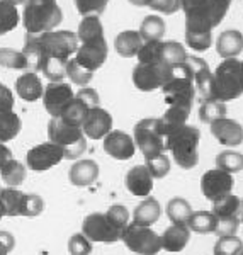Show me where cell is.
<instances>
[{
    "label": "cell",
    "instance_id": "1",
    "mask_svg": "<svg viewBox=\"0 0 243 255\" xmlns=\"http://www.w3.org/2000/svg\"><path fill=\"white\" fill-rule=\"evenodd\" d=\"M78 49V38L72 31H48L41 34H27L22 53L29 63V72L38 73L44 60H70Z\"/></svg>",
    "mask_w": 243,
    "mask_h": 255
},
{
    "label": "cell",
    "instance_id": "2",
    "mask_svg": "<svg viewBox=\"0 0 243 255\" xmlns=\"http://www.w3.org/2000/svg\"><path fill=\"white\" fill-rule=\"evenodd\" d=\"M167 138V150L172 153L175 163L184 170H191L199 162V139L201 133L196 126L184 125L180 128L168 131Z\"/></svg>",
    "mask_w": 243,
    "mask_h": 255
},
{
    "label": "cell",
    "instance_id": "3",
    "mask_svg": "<svg viewBox=\"0 0 243 255\" xmlns=\"http://www.w3.org/2000/svg\"><path fill=\"white\" fill-rule=\"evenodd\" d=\"M63 19V12L56 0H26L22 22L27 34L55 31Z\"/></svg>",
    "mask_w": 243,
    "mask_h": 255
},
{
    "label": "cell",
    "instance_id": "4",
    "mask_svg": "<svg viewBox=\"0 0 243 255\" xmlns=\"http://www.w3.org/2000/svg\"><path fill=\"white\" fill-rule=\"evenodd\" d=\"M233 0H201L197 5L185 9V31L213 32L225 19Z\"/></svg>",
    "mask_w": 243,
    "mask_h": 255
},
{
    "label": "cell",
    "instance_id": "5",
    "mask_svg": "<svg viewBox=\"0 0 243 255\" xmlns=\"http://www.w3.org/2000/svg\"><path fill=\"white\" fill-rule=\"evenodd\" d=\"M240 96H243L242 61L237 58L223 60L213 73V99L228 102Z\"/></svg>",
    "mask_w": 243,
    "mask_h": 255
},
{
    "label": "cell",
    "instance_id": "6",
    "mask_svg": "<svg viewBox=\"0 0 243 255\" xmlns=\"http://www.w3.org/2000/svg\"><path fill=\"white\" fill-rule=\"evenodd\" d=\"M48 136L49 141L63 150L65 158L68 160L80 158L87 150V136L82 128L68 125L61 118H51L48 125Z\"/></svg>",
    "mask_w": 243,
    "mask_h": 255
},
{
    "label": "cell",
    "instance_id": "7",
    "mask_svg": "<svg viewBox=\"0 0 243 255\" xmlns=\"http://www.w3.org/2000/svg\"><path fill=\"white\" fill-rule=\"evenodd\" d=\"M133 139L145 158L165 153L167 150L165 131L160 118H146L138 121L133 129Z\"/></svg>",
    "mask_w": 243,
    "mask_h": 255
},
{
    "label": "cell",
    "instance_id": "8",
    "mask_svg": "<svg viewBox=\"0 0 243 255\" xmlns=\"http://www.w3.org/2000/svg\"><path fill=\"white\" fill-rule=\"evenodd\" d=\"M175 70H172L163 61H146L139 63L133 68V84L141 92L162 89L168 80L174 77Z\"/></svg>",
    "mask_w": 243,
    "mask_h": 255
},
{
    "label": "cell",
    "instance_id": "9",
    "mask_svg": "<svg viewBox=\"0 0 243 255\" xmlns=\"http://www.w3.org/2000/svg\"><path fill=\"white\" fill-rule=\"evenodd\" d=\"M121 242L131 252L138 255H156L162 250L160 235L151 226L129 223L121 237Z\"/></svg>",
    "mask_w": 243,
    "mask_h": 255
},
{
    "label": "cell",
    "instance_id": "10",
    "mask_svg": "<svg viewBox=\"0 0 243 255\" xmlns=\"http://www.w3.org/2000/svg\"><path fill=\"white\" fill-rule=\"evenodd\" d=\"M82 233L90 242H101V244H114L121 240V232L111 223L106 213H92L85 216L82 221Z\"/></svg>",
    "mask_w": 243,
    "mask_h": 255
},
{
    "label": "cell",
    "instance_id": "11",
    "mask_svg": "<svg viewBox=\"0 0 243 255\" xmlns=\"http://www.w3.org/2000/svg\"><path fill=\"white\" fill-rule=\"evenodd\" d=\"M163 97L168 106H185V108H192L196 96V87L192 80L185 75L184 72L177 70L170 80L162 87Z\"/></svg>",
    "mask_w": 243,
    "mask_h": 255
},
{
    "label": "cell",
    "instance_id": "12",
    "mask_svg": "<svg viewBox=\"0 0 243 255\" xmlns=\"http://www.w3.org/2000/svg\"><path fill=\"white\" fill-rule=\"evenodd\" d=\"M180 72H184L192 80L196 92H199L203 101L204 99H213V72L209 70V65L203 58L187 56Z\"/></svg>",
    "mask_w": 243,
    "mask_h": 255
},
{
    "label": "cell",
    "instance_id": "13",
    "mask_svg": "<svg viewBox=\"0 0 243 255\" xmlns=\"http://www.w3.org/2000/svg\"><path fill=\"white\" fill-rule=\"evenodd\" d=\"M65 158L63 150L51 141L41 143V145L32 146L26 155V163L31 170L34 172H44L51 167L58 165L61 160Z\"/></svg>",
    "mask_w": 243,
    "mask_h": 255
},
{
    "label": "cell",
    "instance_id": "14",
    "mask_svg": "<svg viewBox=\"0 0 243 255\" xmlns=\"http://www.w3.org/2000/svg\"><path fill=\"white\" fill-rule=\"evenodd\" d=\"M235 179L232 174L221 170V168H213L208 170L201 177V192L206 199L214 203L216 199L223 197L233 191Z\"/></svg>",
    "mask_w": 243,
    "mask_h": 255
},
{
    "label": "cell",
    "instance_id": "15",
    "mask_svg": "<svg viewBox=\"0 0 243 255\" xmlns=\"http://www.w3.org/2000/svg\"><path fill=\"white\" fill-rule=\"evenodd\" d=\"M73 97H75V94H73V89L70 84H65V82H49L43 92L44 109L48 111L51 118H60L61 111L65 109V106Z\"/></svg>",
    "mask_w": 243,
    "mask_h": 255
},
{
    "label": "cell",
    "instance_id": "16",
    "mask_svg": "<svg viewBox=\"0 0 243 255\" xmlns=\"http://www.w3.org/2000/svg\"><path fill=\"white\" fill-rule=\"evenodd\" d=\"M107 41L106 38L97 39V41H89V43H82L78 46L75 53V60L82 65L84 68L96 72L106 63L107 60Z\"/></svg>",
    "mask_w": 243,
    "mask_h": 255
},
{
    "label": "cell",
    "instance_id": "17",
    "mask_svg": "<svg viewBox=\"0 0 243 255\" xmlns=\"http://www.w3.org/2000/svg\"><path fill=\"white\" fill-rule=\"evenodd\" d=\"M104 151L116 160H129L136 153V145L133 136L124 131L113 129L104 136Z\"/></svg>",
    "mask_w": 243,
    "mask_h": 255
},
{
    "label": "cell",
    "instance_id": "18",
    "mask_svg": "<svg viewBox=\"0 0 243 255\" xmlns=\"http://www.w3.org/2000/svg\"><path fill=\"white\" fill-rule=\"evenodd\" d=\"M82 131L90 139H104L106 134L113 131V116L101 106L92 108L82 125Z\"/></svg>",
    "mask_w": 243,
    "mask_h": 255
},
{
    "label": "cell",
    "instance_id": "19",
    "mask_svg": "<svg viewBox=\"0 0 243 255\" xmlns=\"http://www.w3.org/2000/svg\"><path fill=\"white\" fill-rule=\"evenodd\" d=\"M213 136L225 146H238L243 143V126L235 119L221 118L211 123Z\"/></svg>",
    "mask_w": 243,
    "mask_h": 255
},
{
    "label": "cell",
    "instance_id": "20",
    "mask_svg": "<svg viewBox=\"0 0 243 255\" xmlns=\"http://www.w3.org/2000/svg\"><path fill=\"white\" fill-rule=\"evenodd\" d=\"M153 175L146 165H134L126 174V187L127 191L136 197H148L153 191Z\"/></svg>",
    "mask_w": 243,
    "mask_h": 255
},
{
    "label": "cell",
    "instance_id": "21",
    "mask_svg": "<svg viewBox=\"0 0 243 255\" xmlns=\"http://www.w3.org/2000/svg\"><path fill=\"white\" fill-rule=\"evenodd\" d=\"M191 240V230L187 225H174L172 223L168 228L160 235V242H162V250L165 252H182L185 245Z\"/></svg>",
    "mask_w": 243,
    "mask_h": 255
},
{
    "label": "cell",
    "instance_id": "22",
    "mask_svg": "<svg viewBox=\"0 0 243 255\" xmlns=\"http://www.w3.org/2000/svg\"><path fill=\"white\" fill-rule=\"evenodd\" d=\"M99 177V165L94 160H78L68 170V179L77 187L92 186Z\"/></svg>",
    "mask_w": 243,
    "mask_h": 255
},
{
    "label": "cell",
    "instance_id": "23",
    "mask_svg": "<svg viewBox=\"0 0 243 255\" xmlns=\"http://www.w3.org/2000/svg\"><path fill=\"white\" fill-rule=\"evenodd\" d=\"M15 92L26 102H34L43 97V84L34 72H26L15 80Z\"/></svg>",
    "mask_w": 243,
    "mask_h": 255
},
{
    "label": "cell",
    "instance_id": "24",
    "mask_svg": "<svg viewBox=\"0 0 243 255\" xmlns=\"http://www.w3.org/2000/svg\"><path fill=\"white\" fill-rule=\"evenodd\" d=\"M216 51L223 60L237 58L243 51V34L237 29L223 31L216 41Z\"/></svg>",
    "mask_w": 243,
    "mask_h": 255
},
{
    "label": "cell",
    "instance_id": "25",
    "mask_svg": "<svg viewBox=\"0 0 243 255\" xmlns=\"http://www.w3.org/2000/svg\"><path fill=\"white\" fill-rule=\"evenodd\" d=\"M141 46H143L141 36H139L138 31H133V29L119 32L116 36V41H114V49H116L118 55L122 56V58H133V56H138Z\"/></svg>",
    "mask_w": 243,
    "mask_h": 255
},
{
    "label": "cell",
    "instance_id": "26",
    "mask_svg": "<svg viewBox=\"0 0 243 255\" xmlns=\"http://www.w3.org/2000/svg\"><path fill=\"white\" fill-rule=\"evenodd\" d=\"M160 215H162V208L160 203L155 197H145L141 203L134 208L133 213V223L141 225V226H151L158 221Z\"/></svg>",
    "mask_w": 243,
    "mask_h": 255
},
{
    "label": "cell",
    "instance_id": "27",
    "mask_svg": "<svg viewBox=\"0 0 243 255\" xmlns=\"http://www.w3.org/2000/svg\"><path fill=\"white\" fill-rule=\"evenodd\" d=\"M187 56L185 48L177 41H160V60L175 72L184 67Z\"/></svg>",
    "mask_w": 243,
    "mask_h": 255
},
{
    "label": "cell",
    "instance_id": "28",
    "mask_svg": "<svg viewBox=\"0 0 243 255\" xmlns=\"http://www.w3.org/2000/svg\"><path fill=\"white\" fill-rule=\"evenodd\" d=\"M167 26L165 20L160 15H146L143 19L141 26H139V36H141L143 43H151V41H162L165 36Z\"/></svg>",
    "mask_w": 243,
    "mask_h": 255
},
{
    "label": "cell",
    "instance_id": "29",
    "mask_svg": "<svg viewBox=\"0 0 243 255\" xmlns=\"http://www.w3.org/2000/svg\"><path fill=\"white\" fill-rule=\"evenodd\" d=\"M77 38L80 43H89V41L104 38V27H102L101 17L99 15H85L82 22L78 24Z\"/></svg>",
    "mask_w": 243,
    "mask_h": 255
},
{
    "label": "cell",
    "instance_id": "30",
    "mask_svg": "<svg viewBox=\"0 0 243 255\" xmlns=\"http://www.w3.org/2000/svg\"><path fill=\"white\" fill-rule=\"evenodd\" d=\"M89 111H90L89 106L85 104L82 99H78L75 96L67 106H65V109L61 111L60 118L63 119L65 123H68V125L82 128V125H84V121H85V118H87V114H89Z\"/></svg>",
    "mask_w": 243,
    "mask_h": 255
},
{
    "label": "cell",
    "instance_id": "31",
    "mask_svg": "<svg viewBox=\"0 0 243 255\" xmlns=\"http://www.w3.org/2000/svg\"><path fill=\"white\" fill-rule=\"evenodd\" d=\"M191 109L192 108H185V106H168L165 114L160 118L165 134L168 133V131L175 129V128H180V126L187 125V119H189V114H191Z\"/></svg>",
    "mask_w": 243,
    "mask_h": 255
},
{
    "label": "cell",
    "instance_id": "32",
    "mask_svg": "<svg viewBox=\"0 0 243 255\" xmlns=\"http://www.w3.org/2000/svg\"><path fill=\"white\" fill-rule=\"evenodd\" d=\"M240 209H242V199L238 196H235L233 192H230V194L214 201L211 213L216 218H230V216L240 215Z\"/></svg>",
    "mask_w": 243,
    "mask_h": 255
},
{
    "label": "cell",
    "instance_id": "33",
    "mask_svg": "<svg viewBox=\"0 0 243 255\" xmlns=\"http://www.w3.org/2000/svg\"><path fill=\"white\" fill-rule=\"evenodd\" d=\"M22 123L14 111H2L0 113V143H7L19 134Z\"/></svg>",
    "mask_w": 243,
    "mask_h": 255
},
{
    "label": "cell",
    "instance_id": "34",
    "mask_svg": "<svg viewBox=\"0 0 243 255\" xmlns=\"http://www.w3.org/2000/svg\"><path fill=\"white\" fill-rule=\"evenodd\" d=\"M187 226L191 232L197 233V235H209V233H214L216 216L211 211H192Z\"/></svg>",
    "mask_w": 243,
    "mask_h": 255
},
{
    "label": "cell",
    "instance_id": "35",
    "mask_svg": "<svg viewBox=\"0 0 243 255\" xmlns=\"http://www.w3.org/2000/svg\"><path fill=\"white\" fill-rule=\"evenodd\" d=\"M24 192L17 187H5L0 189V203H2L5 216H20V204H22Z\"/></svg>",
    "mask_w": 243,
    "mask_h": 255
},
{
    "label": "cell",
    "instance_id": "36",
    "mask_svg": "<svg viewBox=\"0 0 243 255\" xmlns=\"http://www.w3.org/2000/svg\"><path fill=\"white\" fill-rule=\"evenodd\" d=\"M192 215V208L184 197H174L167 204V216L174 225H187Z\"/></svg>",
    "mask_w": 243,
    "mask_h": 255
},
{
    "label": "cell",
    "instance_id": "37",
    "mask_svg": "<svg viewBox=\"0 0 243 255\" xmlns=\"http://www.w3.org/2000/svg\"><path fill=\"white\" fill-rule=\"evenodd\" d=\"M0 177L9 187H17L26 179V167L15 158H10L2 168H0Z\"/></svg>",
    "mask_w": 243,
    "mask_h": 255
},
{
    "label": "cell",
    "instance_id": "38",
    "mask_svg": "<svg viewBox=\"0 0 243 255\" xmlns=\"http://www.w3.org/2000/svg\"><path fill=\"white\" fill-rule=\"evenodd\" d=\"M199 118L208 125H211L216 119L226 118V102H221L218 99H204L199 108Z\"/></svg>",
    "mask_w": 243,
    "mask_h": 255
},
{
    "label": "cell",
    "instance_id": "39",
    "mask_svg": "<svg viewBox=\"0 0 243 255\" xmlns=\"http://www.w3.org/2000/svg\"><path fill=\"white\" fill-rule=\"evenodd\" d=\"M0 67L10 70H29V63L22 51L10 48H0Z\"/></svg>",
    "mask_w": 243,
    "mask_h": 255
},
{
    "label": "cell",
    "instance_id": "40",
    "mask_svg": "<svg viewBox=\"0 0 243 255\" xmlns=\"http://www.w3.org/2000/svg\"><path fill=\"white\" fill-rule=\"evenodd\" d=\"M216 168L228 172V174H237L243 170V155L238 151H221L216 157Z\"/></svg>",
    "mask_w": 243,
    "mask_h": 255
},
{
    "label": "cell",
    "instance_id": "41",
    "mask_svg": "<svg viewBox=\"0 0 243 255\" xmlns=\"http://www.w3.org/2000/svg\"><path fill=\"white\" fill-rule=\"evenodd\" d=\"M67 61L68 60L48 58V60H44L39 72L43 73L49 82H61L67 77Z\"/></svg>",
    "mask_w": 243,
    "mask_h": 255
},
{
    "label": "cell",
    "instance_id": "42",
    "mask_svg": "<svg viewBox=\"0 0 243 255\" xmlns=\"http://www.w3.org/2000/svg\"><path fill=\"white\" fill-rule=\"evenodd\" d=\"M67 77L72 84L78 85V87H87L89 82L92 80V77H94V72L84 68L75 58H70L67 61Z\"/></svg>",
    "mask_w": 243,
    "mask_h": 255
},
{
    "label": "cell",
    "instance_id": "43",
    "mask_svg": "<svg viewBox=\"0 0 243 255\" xmlns=\"http://www.w3.org/2000/svg\"><path fill=\"white\" fill-rule=\"evenodd\" d=\"M19 24V10L15 5L0 2V36L15 29Z\"/></svg>",
    "mask_w": 243,
    "mask_h": 255
},
{
    "label": "cell",
    "instance_id": "44",
    "mask_svg": "<svg viewBox=\"0 0 243 255\" xmlns=\"http://www.w3.org/2000/svg\"><path fill=\"white\" fill-rule=\"evenodd\" d=\"M243 250V242L237 235L218 237L214 244V255H240Z\"/></svg>",
    "mask_w": 243,
    "mask_h": 255
},
{
    "label": "cell",
    "instance_id": "45",
    "mask_svg": "<svg viewBox=\"0 0 243 255\" xmlns=\"http://www.w3.org/2000/svg\"><path fill=\"white\" fill-rule=\"evenodd\" d=\"M145 165L153 175V179H163L170 172V158L165 153L155 155V157L145 158Z\"/></svg>",
    "mask_w": 243,
    "mask_h": 255
},
{
    "label": "cell",
    "instance_id": "46",
    "mask_svg": "<svg viewBox=\"0 0 243 255\" xmlns=\"http://www.w3.org/2000/svg\"><path fill=\"white\" fill-rule=\"evenodd\" d=\"M185 43L189 48L196 51H206L213 44V32H201V31H185Z\"/></svg>",
    "mask_w": 243,
    "mask_h": 255
},
{
    "label": "cell",
    "instance_id": "47",
    "mask_svg": "<svg viewBox=\"0 0 243 255\" xmlns=\"http://www.w3.org/2000/svg\"><path fill=\"white\" fill-rule=\"evenodd\" d=\"M44 211V201L38 194H24L20 204V216L34 218Z\"/></svg>",
    "mask_w": 243,
    "mask_h": 255
},
{
    "label": "cell",
    "instance_id": "48",
    "mask_svg": "<svg viewBox=\"0 0 243 255\" xmlns=\"http://www.w3.org/2000/svg\"><path fill=\"white\" fill-rule=\"evenodd\" d=\"M107 218L111 220V223H113L116 228L121 232V235L124 233V230L127 228V225H129V211L122 206V204H113L109 209L106 211Z\"/></svg>",
    "mask_w": 243,
    "mask_h": 255
},
{
    "label": "cell",
    "instance_id": "49",
    "mask_svg": "<svg viewBox=\"0 0 243 255\" xmlns=\"http://www.w3.org/2000/svg\"><path fill=\"white\" fill-rule=\"evenodd\" d=\"M107 3H109V0H75L77 10L82 17H85V15H99L101 17L107 9Z\"/></svg>",
    "mask_w": 243,
    "mask_h": 255
},
{
    "label": "cell",
    "instance_id": "50",
    "mask_svg": "<svg viewBox=\"0 0 243 255\" xmlns=\"http://www.w3.org/2000/svg\"><path fill=\"white\" fill-rule=\"evenodd\" d=\"M70 255H90L92 254V242L84 233H75L68 240Z\"/></svg>",
    "mask_w": 243,
    "mask_h": 255
},
{
    "label": "cell",
    "instance_id": "51",
    "mask_svg": "<svg viewBox=\"0 0 243 255\" xmlns=\"http://www.w3.org/2000/svg\"><path fill=\"white\" fill-rule=\"evenodd\" d=\"M240 226V218H216V226H214V235L216 237H232L237 235V230Z\"/></svg>",
    "mask_w": 243,
    "mask_h": 255
},
{
    "label": "cell",
    "instance_id": "52",
    "mask_svg": "<svg viewBox=\"0 0 243 255\" xmlns=\"http://www.w3.org/2000/svg\"><path fill=\"white\" fill-rule=\"evenodd\" d=\"M148 7L156 12H162L165 15L175 14L177 10H180V0H150Z\"/></svg>",
    "mask_w": 243,
    "mask_h": 255
},
{
    "label": "cell",
    "instance_id": "53",
    "mask_svg": "<svg viewBox=\"0 0 243 255\" xmlns=\"http://www.w3.org/2000/svg\"><path fill=\"white\" fill-rule=\"evenodd\" d=\"M75 96H77L78 99H82V101H84L90 109H92V108H97L99 102H101V99H99V94H97L94 89H90V87H82V89L75 94Z\"/></svg>",
    "mask_w": 243,
    "mask_h": 255
},
{
    "label": "cell",
    "instance_id": "54",
    "mask_svg": "<svg viewBox=\"0 0 243 255\" xmlns=\"http://www.w3.org/2000/svg\"><path fill=\"white\" fill-rule=\"evenodd\" d=\"M14 109V96L12 90L7 85L0 84V113L2 111H12Z\"/></svg>",
    "mask_w": 243,
    "mask_h": 255
},
{
    "label": "cell",
    "instance_id": "55",
    "mask_svg": "<svg viewBox=\"0 0 243 255\" xmlns=\"http://www.w3.org/2000/svg\"><path fill=\"white\" fill-rule=\"evenodd\" d=\"M15 247V238L7 230H0V255H9Z\"/></svg>",
    "mask_w": 243,
    "mask_h": 255
},
{
    "label": "cell",
    "instance_id": "56",
    "mask_svg": "<svg viewBox=\"0 0 243 255\" xmlns=\"http://www.w3.org/2000/svg\"><path fill=\"white\" fill-rule=\"evenodd\" d=\"M10 158H12V151L3 145V143H0V168L5 165Z\"/></svg>",
    "mask_w": 243,
    "mask_h": 255
},
{
    "label": "cell",
    "instance_id": "57",
    "mask_svg": "<svg viewBox=\"0 0 243 255\" xmlns=\"http://www.w3.org/2000/svg\"><path fill=\"white\" fill-rule=\"evenodd\" d=\"M148 2L150 0H129V3H133L136 7H148Z\"/></svg>",
    "mask_w": 243,
    "mask_h": 255
},
{
    "label": "cell",
    "instance_id": "58",
    "mask_svg": "<svg viewBox=\"0 0 243 255\" xmlns=\"http://www.w3.org/2000/svg\"><path fill=\"white\" fill-rule=\"evenodd\" d=\"M238 218H240V223L243 225V201H242V209H240V215H238Z\"/></svg>",
    "mask_w": 243,
    "mask_h": 255
},
{
    "label": "cell",
    "instance_id": "59",
    "mask_svg": "<svg viewBox=\"0 0 243 255\" xmlns=\"http://www.w3.org/2000/svg\"><path fill=\"white\" fill-rule=\"evenodd\" d=\"M5 216V213H3V208H2V203H0V220Z\"/></svg>",
    "mask_w": 243,
    "mask_h": 255
},
{
    "label": "cell",
    "instance_id": "60",
    "mask_svg": "<svg viewBox=\"0 0 243 255\" xmlns=\"http://www.w3.org/2000/svg\"><path fill=\"white\" fill-rule=\"evenodd\" d=\"M242 75H243V61H242Z\"/></svg>",
    "mask_w": 243,
    "mask_h": 255
},
{
    "label": "cell",
    "instance_id": "61",
    "mask_svg": "<svg viewBox=\"0 0 243 255\" xmlns=\"http://www.w3.org/2000/svg\"><path fill=\"white\" fill-rule=\"evenodd\" d=\"M240 255H243V250H242V252H240Z\"/></svg>",
    "mask_w": 243,
    "mask_h": 255
},
{
    "label": "cell",
    "instance_id": "62",
    "mask_svg": "<svg viewBox=\"0 0 243 255\" xmlns=\"http://www.w3.org/2000/svg\"><path fill=\"white\" fill-rule=\"evenodd\" d=\"M0 189H2V187H0Z\"/></svg>",
    "mask_w": 243,
    "mask_h": 255
}]
</instances>
